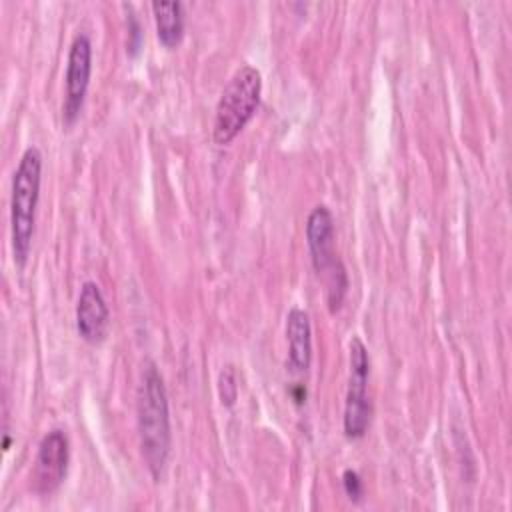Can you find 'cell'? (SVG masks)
<instances>
[{"instance_id": "6da1fadb", "label": "cell", "mask_w": 512, "mask_h": 512, "mask_svg": "<svg viewBox=\"0 0 512 512\" xmlns=\"http://www.w3.org/2000/svg\"><path fill=\"white\" fill-rule=\"evenodd\" d=\"M136 414L144 462L152 478L160 480L170 456V412L166 386L154 362H146L142 368Z\"/></svg>"}, {"instance_id": "7a4b0ae2", "label": "cell", "mask_w": 512, "mask_h": 512, "mask_svg": "<svg viewBox=\"0 0 512 512\" xmlns=\"http://www.w3.org/2000/svg\"><path fill=\"white\" fill-rule=\"evenodd\" d=\"M42 180V154L36 146H30L20 156L18 168L12 178V198H10V240L12 254L18 266H24L34 236L36 206L40 198Z\"/></svg>"}, {"instance_id": "3957f363", "label": "cell", "mask_w": 512, "mask_h": 512, "mask_svg": "<svg viewBox=\"0 0 512 512\" xmlns=\"http://www.w3.org/2000/svg\"><path fill=\"white\" fill-rule=\"evenodd\" d=\"M262 94V74L252 64H242L226 82L212 124L216 144H230L254 116Z\"/></svg>"}, {"instance_id": "277c9868", "label": "cell", "mask_w": 512, "mask_h": 512, "mask_svg": "<svg viewBox=\"0 0 512 512\" xmlns=\"http://www.w3.org/2000/svg\"><path fill=\"white\" fill-rule=\"evenodd\" d=\"M306 244L318 276L326 286V300L330 312L340 310L348 290L346 268L340 262L334 246V218L328 206L318 204L312 208L306 220Z\"/></svg>"}, {"instance_id": "5b68a950", "label": "cell", "mask_w": 512, "mask_h": 512, "mask_svg": "<svg viewBox=\"0 0 512 512\" xmlns=\"http://www.w3.org/2000/svg\"><path fill=\"white\" fill-rule=\"evenodd\" d=\"M370 356L366 344L352 336L350 340V378L344 404V434L352 440L362 438L370 426L372 402L368 398Z\"/></svg>"}, {"instance_id": "8992f818", "label": "cell", "mask_w": 512, "mask_h": 512, "mask_svg": "<svg viewBox=\"0 0 512 512\" xmlns=\"http://www.w3.org/2000/svg\"><path fill=\"white\" fill-rule=\"evenodd\" d=\"M92 72V42L86 32H78L68 50L66 78H64V104L62 116L66 124H72L84 104L88 82Z\"/></svg>"}, {"instance_id": "52a82bcc", "label": "cell", "mask_w": 512, "mask_h": 512, "mask_svg": "<svg viewBox=\"0 0 512 512\" xmlns=\"http://www.w3.org/2000/svg\"><path fill=\"white\" fill-rule=\"evenodd\" d=\"M70 458L68 436L62 430H50L38 444L32 470V484L38 494H52L66 478Z\"/></svg>"}, {"instance_id": "ba28073f", "label": "cell", "mask_w": 512, "mask_h": 512, "mask_svg": "<svg viewBox=\"0 0 512 512\" xmlns=\"http://www.w3.org/2000/svg\"><path fill=\"white\" fill-rule=\"evenodd\" d=\"M76 328L88 344H100L108 336L110 312L100 286L92 280L84 282L80 288L76 302Z\"/></svg>"}, {"instance_id": "9c48e42d", "label": "cell", "mask_w": 512, "mask_h": 512, "mask_svg": "<svg viewBox=\"0 0 512 512\" xmlns=\"http://www.w3.org/2000/svg\"><path fill=\"white\" fill-rule=\"evenodd\" d=\"M286 340H288V368L294 374L308 370L312 360V328L310 316L302 308H292L286 316Z\"/></svg>"}, {"instance_id": "30bf717a", "label": "cell", "mask_w": 512, "mask_h": 512, "mask_svg": "<svg viewBox=\"0 0 512 512\" xmlns=\"http://www.w3.org/2000/svg\"><path fill=\"white\" fill-rule=\"evenodd\" d=\"M152 14L156 22L158 40L166 48H174L184 36V12L176 0H154Z\"/></svg>"}, {"instance_id": "8fae6325", "label": "cell", "mask_w": 512, "mask_h": 512, "mask_svg": "<svg viewBox=\"0 0 512 512\" xmlns=\"http://www.w3.org/2000/svg\"><path fill=\"white\" fill-rule=\"evenodd\" d=\"M218 388H220V398L226 406H232L234 400H236V392H238V386H236V378H234V372L230 370V366L226 370H222L220 374V380H218Z\"/></svg>"}, {"instance_id": "7c38bea8", "label": "cell", "mask_w": 512, "mask_h": 512, "mask_svg": "<svg viewBox=\"0 0 512 512\" xmlns=\"http://www.w3.org/2000/svg\"><path fill=\"white\" fill-rule=\"evenodd\" d=\"M342 482H344V490H346L348 498L354 500V502H360L362 492H364V490H362V480H360V476H358L354 470H344Z\"/></svg>"}]
</instances>
